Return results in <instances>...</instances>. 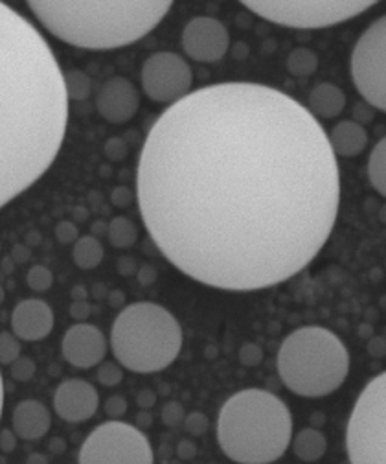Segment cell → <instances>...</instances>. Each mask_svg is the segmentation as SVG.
I'll return each instance as SVG.
<instances>
[{"instance_id": "f35d334b", "label": "cell", "mask_w": 386, "mask_h": 464, "mask_svg": "<svg viewBox=\"0 0 386 464\" xmlns=\"http://www.w3.org/2000/svg\"><path fill=\"white\" fill-rule=\"evenodd\" d=\"M136 404H138V407H142L144 411H148V409L155 407V404H157V395H155V390H151V389L140 390V392H138V397H136Z\"/></svg>"}, {"instance_id": "83f0119b", "label": "cell", "mask_w": 386, "mask_h": 464, "mask_svg": "<svg viewBox=\"0 0 386 464\" xmlns=\"http://www.w3.org/2000/svg\"><path fill=\"white\" fill-rule=\"evenodd\" d=\"M96 378L105 387H115L124 380V371L120 369L118 363L105 362V363L99 365V369L96 372Z\"/></svg>"}, {"instance_id": "603a6c76", "label": "cell", "mask_w": 386, "mask_h": 464, "mask_svg": "<svg viewBox=\"0 0 386 464\" xmlns=\"http://www.w3.org/2000/svg\"><path fill=\"white\" fill-rule=\"evenodd\" d=\"M317 68H319V57L309 48H304V47L295 48L287 57L289 74L296 78H307L317 73Z\"/></svg>"}, {"instance_id": "f1b7e54d", "label": "cell", "mask_w": 386, "mask_h": 464, "mask_svg": "<svg viewBox=\"0 0 386 464\" xmlns=\"http://www.w3.org/2000/svg\"><path fill=\"white\" fill-rule=\"evenodd\" d=\"M33 374H35V363L31 358H28V355H21L19 360H15L10 365V376L15 381H30Z\"/></svg>"}, {"instance_id": "ffe728a7", "label": "cell", "mask_w": 386, "mask_h": 464, "mask_svg": "<svg viewBox=\"0 0 386 464\" xmlns=\"http://www.w3.org/2000/svg\"><path fill=\"white\" fill-rule=\"evenodd\" d=\"M326 450V437L319 430H313V427H305V430H302L293 441V451L304 462H314L322 459Z\"/></svg>"}, {"instance_id": "816d5d0a", "label": "cell", "mask_w": 386, "mask_h": 464, "mask_svg": "<svg viewBox=\"0 0 386 464\" xmlns=\"http://www.w3.org/2000/svg\"><path fill=\"white\" fill-rule=\"evenodd\" d=\"M87 218H89V210L87 208H83V206H76L74 208V220L76 222L83 223V222H87Z\"/></svg>"}, {"instance_id": "7dc6e473", "label": "cell", "mask_w": 386, "mask_h": 464, "mask_svg": "<svg viewBox=\"0 0 386 464\" xmlns=\"http://www.w3.org/2000/svg\"><path fill=\"white\" fill-rule=\"evenodd\" d=\"M90 229H92V236H96V238H99V236H103V234L109 236V223H105L103 220L94 222Z\"/></svg>"}, {"instance_id": "5bb4252c", "label": "cell", "mask_w": 386, "mask_h": 464, "mask_svg": "<svg viewBox=\"0 0 386 464\" xmlns=\"http://www.w3.org/2000/svg\"><path fill=\"white\" fill-rule=\"evenodd\" d=\"M140 107L136 87L122 76L109 78L101 85L96 96L98 113L111 124L129 122Z\"/></svg>"}, {"instance_id": "1f68e13d", "label": "cell", "mask_w": 386, "mask_h": 464, "mask_svg": "<svg viewBox=\"0 0 386 464\" xmlns=\"http://www.w3.org/2000/svg\"><path fill=\"white\" fill-rule=\"evenodd\" d=\"M208 425H210L208 416L199 411H193V413L186 415V418H184V430H186V433H190L193 437L204 435L208 432Z\"/></svg>"}, {"instance_id": "6da1fadb", "label": "cell", "mask_w": 386, "mask_h": 464, "mask_svg": "<svg viewBox=\"0 0 386 464\" xmlns=\"http://www.w3.org/2000/svg\"><path fill=\"white\" fill-rule=\"evenodd\" d=\"M140 216L186 276L227 292L282 284L319 257L340 205L321 122L253 82L201 87L150 127L136 162Z\"/></svg>"}, {"instance_id": "f907efd6", "label": "cell", "mask_w": 386, "mask_h": 464, "mask_svg": "<svg viewBox=\"0 0 386 464\" xmlns=\"http://www.w3.org/2000/svg\"><path fill=\"white\" fill-rule=\"evenodd\" d=\"M26 464H48V459L43 453H31L26 459Z\"/></svg>"}, {"instance_id": "44dd1931", "label": "cell", "mask_w": 386, "mask_h": 464, "mask_svg": "<svg viewBox=\"0 0 386 464\" xmlns=\"http://www.w3.org/2000/svg\"><path fill=\"white\" fill-rule=\"evenodd\" d=\"M103 245L96 236H81L76 243H74V251H73V258L74 264L80 269H94L101 264L103 260Z\"/></svg>"}, {"instance_id": "7c38bea8", "label": "cell", "mask_w": 386, "mask_h": 464, "mask_svg": "<svg viewBox=\"0 0 386 464\" xmlns=\"http://www.w3.org/2000/svg\"><path fill=\"white\" fill-rule=\"evenodd\" d=\"M228 47V30L214 17H195L184 26L183 48L199 63H216L223 59Z\"/></svg>"}, {"instance_id": "4316f807", "label": "cell", "mask_w": 386, "mask_h": 464, "mask_svg": "<svg viewBox=\"0 0 386 464\" xmlns=\"http://www.w3.org/2000/svg\"><path fill=\"white\" fill-rule=\"evenodd\" d=\"M19 358H21L19 337L12 332L0 334V362H3V365H12Z\"/></svg>"}, {"instance_id": "cb8c5ba5", "label": "cell", "mask_w": 386, "mask_h": 464, "mask_svg": "<svg viewBox=\"0 0 386 464\" xmlns=\"http://www.w3.org/2000/svg\"><path fill=\"white\" fill-rule=\"evenodd\" d=\"M136 225L124 216H116L109 223V241L116 249H131L136 243Z\"/></svg>"}, {"instance_id": "4dcf8cb0", "label": "cell", "mask_w": 386, "mask_h": 464, "mask_svg": "<svg viewBox=\"0 0 386 464\" xmlns=\"http://www.w3.org/2000/svg\"><path fill=\"white\" fill-rule=\"evenodd\" d=\"M160 416H162L164 425H167V427H177V425L184 424V418H186L184 407L179 402H167L162 407Z\"/></svg>"}, {"instance_id": "2e32d148", "label": "cell", "mask_w": 386, "mask_h": 464, "mask_svg": "<svg viewBox=\"0 0 386 464\" xmlns=\"http://www.w3.org/2000/svg\"><path fill=\"white\" fill-rule=\"evenodd\" d=\"M54 330V311L39 299L19 302L12 313V332L21 341H41Z\"/></svg>"}, {"instance_id": "d6a6232c", "label": "cell", "mask_w": 386, "mask_h": 464, "mask_svg": "<svg viewBox=\"0 0 386 464\" xmlns=\"http://www.w3.org/2000/svg\"><path fill=\"white\" fill-rule=\"evenodd\" d=\"M127 400L124 398V397H120V395H113V397H109L107 400H105V406H103V411H105V415H107L109 418H113V420H116V418H120V416H124L125 413H127Z\"/></svg>"}, {"instance_id": "f546056e", "label": "cell", "mask_w": 386, "mask_h": 464, "mask_svg": "<svg viewBox=\"0 0 386 464\" xmlns=\"http://www.w3.org/2000/svg\"><path fill=\"white\" fill-rule=\"evenodd\" d=\"M103 150H105V155H107V159L113 161V162H122L129 155L127 142L124 138H120V136L109 138L107 142H105V148Z\"/></svg>"}, {"instance_id": "ee69618b", "label": "cell", "mask_w": 386, "mask_h": 464, "mask_svg": "<svg viewBox=\"0 0 386 464\" xmlns=\"http://www.w3.org/2000/svg\"><path fill=\"white\" fill-rule=\"evenodd\" d=\"M195 453H197V448H195V444L192 441H183L179 444V448H177V455L181 459H193Z\"/></svg>"}, {"instance_id": "4fadbf2b", "label": "cell", "mask_w": 386, "mask_h": 464, "mask_svg": "<svg viewBox=\"0 0 386 464\" xmlns=\"http://www.w3.org/2000/svg\"><path fill=\"white\" fill-rule=\"evenodd\" d=\"M61 350L64 360L73 367L90 369L103 362L105 354H107V339L99 328L78 323L66 330Z\"/></svg>"}, {"instance_id": "7a4b0ae2", "label": "cell", "mask_w": 386, "mask_h": 464, "mask_svg": "<svg viewBox=\"0 0 386 464\" xmlns=\"http://www.w3.org/2000/svg\"><path fill=\"white\" fill-rule=\"evenodd\" d=\"M64 73L50 45L0 4V205L28 190L56 161L68 122Z\"/></svg>"}, {"instance_id": "5b68a950", "label": "cell", "mask_w": 386, "mask_h": 464, "mask_svg": "<svg viewBox=\"0 0 386 464\" xmlns=\"http://www.w3.org/2000/svg\"><path fill=\"white\" fill-rule=\"evenodd\" d=\"M278 374L298 397L322 398L335 392L349 372V354L328 328L302 327L278 350Z\"/></svg>"}, {"instance_id": "8fae6325", "label": "cell", "mask_w": 386, "mask_h": 464, "mask_svg": "<svg viewBox=\"0 0 386 464\" xmlns=\"http://www.w3.org/2000/svg\"><path fill=\"white\" fill-rule=\"evenodd\" d=\"M193 85V73L186 59L173 52H157L144 61L142 89L157 103H177Z\"/></svg>"}, {"instance_id": "52a82bcc", "label": "cell", "mask_w": 386, "mask_h": 464, "mask_svg": "<svg viewBox=\"0 0 386 464\" xmlns=\"http://www.w3.org/2000/svg\"><path fill=\"white\" fill-rule=\"evenodd\" d=\"M346 448L352 464H386V371L357 398L347 422Z\"/></svg>"}, {"instance_id": "bcb514c9", "label": "cell", "mask_w": 386, "mask_h": 464, "mask_svg": "<svg viewBox=\"0 0 386 464\" xmlns=\"http://www.w3.org/2000/svg\"><path fill=\"white\" fill-rule=\"evenodd\" d=\"M138 422V430H148V427L153 424V416L150 411H140L136 416Z\"/></svg>"}, {"instance_id": "3957f363", "label": "cell", "mask_w": 386, "mask_h": 464, "mask_svg": "<svg viewBox=\"0 0 386 464\" xmlns=\"http://www.w3.org/2000/svg\"><path fill=\"white\" fill-rule=\"evenodd\" d=\"M33 15L54 38L85 50L133 45L169 13V0H30Z\"/></svg>"}, {"instance_id": "7bdbcfd3", "label": "cell", "mask_w": 386, "mask_h": 464, "mask_svg": "<svg viewBox=\"0 0 386 464\" xmlns=\"http://www.w3.org/2000/svg\"><path fill=\"white\" fill-rule=\"evenodd\" d=\"M107 301H109V306L115 308V310H124L125 308V293L120 292V290H111L107 293Z\"/></svg>"}, {"instance_id": "e575fe53", "label": "cell", "mask_w": 386, "mask_h": 464, "mask_svg": "<svg viewBox=\"0 0 386 464\" xmlns=\"http://www.w3.org/2000/svg\"><path fill=\"white\" fill-rule=\"evenodd\" d=\"M56 238L61 241V243H76L80 238H78V227L76 223L73 222H59L56 225Z\"/></svg>"}, {"instance_id": "f5cc1de1", "label": "cell", "mask_w": 386, "mask_h": 464, "mask_svg": "<svg viewBox=\"0 0 386 464\" xmlns=\"http://www.w3.org/2000/svg\"><path fill=\"white\" fill-rule=\"evenodd\" d=\"M13 266H15V262H13L10 257H8V258H4V262H3V269H4V273H12Z\"/></svg>"}, {"instance_id": "836d02e7", "label": "cell", "mask_w": 386, "mask_h": 464, "mask_svg": "<svg viewBox=\"0 0 386 464\" xmlns=\"http://www.w3.org/2000/svg\"><path fill=\"white\" fill-rule=\"evenodd\" d=\"M263 354H262V348L258 345H253V343H247L241 350H239V360L244 367H254L262 362Z\"/></svg>"}, {"instance_id": "277c9868", "label": "cell", "mask_w": 386, "mask_h": 464, "mask_svg": "<svg viewBox=\"0 0 386 464\" xmlns=\"http://www.w3.org/2000/svg\"><path fill=\"white\" fill-rule=\"evenodd\" d=\"M291 439V411L269 390H239L219 411L218 441L234 462L270 464L286 453Z\"/></svg>"}, {"instance_id": "484cf974", "label": "cell", "mask_w": 386, "mask_h": 464, "mask_svg": "<svg viewBox=\"0 0 386 464\" xmlns=\"http://www.w3.org/2000/svg\"><path fill=\"white\" fill-rule=\"evenodd\" d=\"M26 284H28L30 290L43 293V292H48L52 288L54 275L45 266H33V267H30V271L26 275Z\"/></svg>"}, {"instance_id": "d6986e66", "label": "cell", "mask_w": 386, "mask_h": 464, "mask_svg": "<svg viewBox=\"0 0 386 464\" xmlns=\"http://www.w3.org/2000/svg\"><path fill=\"white\" fill-rule=\"evenodd\" d=\"M346 107V94L333 83H319L309 94V111L319 118H335Z\"/></svg>"}, {"instance_id": "ba28073f", "label": "cell", "mask_w": 386, "mask_h": 464, "mask_svg": "<svg viewBox=\"0 0 386 464\" xmlns=\"http://www.w3.org/2000/svg\"><path fill=\"white\" fill-rule=\"evenodd\" d=\"M244 8L253 13L267 19L274 24L298 28V30H317L328 28L354 19L375 3L372 0H311V3H293V0H244Z\"/></svg>"}, {"instance_id": "30bf717a", "label": "cell", "mask_w": 386, "mask_h": 464, "mask_svg": "<svg viewBox=\"0 0 386 464\" xmlns=\"http://www.w3.org/2000/svg\"><path fill=\"white\" fill-rule=\"evenodd\" d=\"M349 68L365 101L386 113V15L363 31L354 47Z\"/></svg>"}, {"instance_id": "74e56055", "label": "cell", "mask_w": 386, "mask_h": 464, "mask_svg": "<svg viewBox=\"0 0 386 464\" xmlns=\"http://www.w3.org/2000/svg\"><path fill=\"white\" fill-rule=\"evenodd\" d=\"M30 257H31V251H30V247H28L26 243H15V245L12 247L10 258L15 262V266L26 264V262L30 260Z\"/></svg>"}, {"instance_id": "d4e9b609", "label": "cell", "mask_w": 386, "mask_h": 464, "mask_svg": "<svg viewBox=\"0 0 386 464\" xmlns=\"http://www.w3.org/2000/svg\"><path fill=\"white\" fill-rule=\"evenodd\" d=\"M64 85L70 100L83 101L92 92V80L80 68H70L64 73Z\"/></svg>"}, {"instance_id": "d590c367", "label": "cell", "mask_w": 386, "mask_h": 464, "mask_svg": "<svg viewBox=\"0 0 386 464\" xmlns=\"http://www.w3.org/2000/svg\"><path fill=\"white\" fill-rule=\"evenodd\" d=\"M136 199V192H133L131 188L127 187H116L111 194V203L116 206V208H127L133 205V201Z\"/></svg>"}, {"instance_id": "c3c4849f", "label": "cell", "mask_w": 386, "mask_h": 464, "mask_svg": "<svg viewBox=\"0 0 386 464\" xmlns=\"http://www.w3.org/2000/svg\"><path fill=\"white\" fill-rule=\"evenodd\" d=\"M70 297H73V302H76V301H87L89 292H87L85 285L80 284V285H74L73 292H70Z\"/></svg>"}, {"instance_id": "ab89813d", "label": "cell", "mask_w": 386, "mask_h": 464, "mask_svg": "<svg viewBox=\"0 0 386 464\" xmlns=\"http://www.w3.org/2000/svg\"><path fill=\"white\" fill-rule=\"evenodd\" d=\"M136 276H138V282L142 285H151L157 280V269L150 264H144V266L138 267Z\"/></svg>"}, {"instance_id": "7402d4cb", "label": "cell", "mask_w": 386, "mask_h": 464, "mask_svg": "<svg viewBox=\"0 0 386 464\" xmlns=\"http://www.w3.org/2000/svg\"><path fill=\"white\" fill-rule=\"evenodd\" d=\"M368 177L372 187L386 197V136L377 142L370 153Z\"/></svg>"}, {"instance_id": "9a60e30c", "label": "cell", "mask_w": 386, "mask_h": 464, "mask_svg": "<svg viewBox=\"0 0 386 464\" xmlns=\"http://www.w3.org/2000/svg\"><path fill=\"white\" fill-rule=\"evenodd\" d=\"M54 407L66 422H87L99 407L98 390L85 380H66L56 390Z\"/></svg>"}, {"instance_id": "b9f144b4", "label": "cell", "mask_w": 386, "mask_h": 464, "mask_svg": "<svg viewBox=\"0 0 386 464\" xmlns=\"http://www.w3.org/2000/svg\"><path fill=\"white\" fill-rule=\"evenodd\" d=\"M118 273H120L122 276H131V275L138 273V266H136L134 258H133V257H124V258H120V260H118Z\"/></svg>"}, {"instance_id": "e0dca14e", "label": "cell", "mask_w": 386, "mask_h": 464, "mask_svg": "<svg viewBox=\"0 0 386 464\" xmlns=\"http://www.w3.org/2000/svg\"><path fill=\"white\" fill-rule=\"evenodd\" d=\"M13 432L22 441H39L43 439L52 425L50 411L45 404L38 400H24L17 404L12 415Z\"/></svg>"}, {"instance_id": "8d00e7d4", "label": "cell", "mask_w": 386, "mask_h": 464, "mask_svg": "<svg viewBox=\"0 0 386 464\" xmlns=\"http://www.w3.org/2000/svg\"><path fill=\"white\" fill-rule=\"evenodd\" d=\"M90 311H92V308H90V304L87 301H76V302L70 304V310H68L70 317L80 320V323H83L85 319L90 317Z\"/></svg>"}, {"instance_id": "681fc988", "label": "cell", "mask_w": 386, "mask_h": 464, "mask_svg": "<svg viewBox=\"0 0 386 464\" xmlns=\"http://www.w3.org/2000/svg\"><path fill=\"white\" fill-rule=\"evenodd\" d=\"M41 240H43V236H41L39 231H30V232L24 236V243H26L28 247H38V245L41 243Z\"/></svg>"}, {"instance_id": "8992f818", "label": "cell", "mask_w": 386, "mask_h": 464, "mask_svg": "<svg viewBox=\"0 0 386 464\" xmlns=\"http://www.w3.org/2000/svg\"><path fill=\"white\" fill-rule=\"evenodd\" d=\"M181 346L179 320L160 304H129L113 323V354L116 362L131 372L148 374L167 369L177 360Z\"/></svg>"}, {"instance_id": "f6af8a7d", "label": "cell", "mask_w": 386, "mask_h": 464, "mask_svg": "<svg viewBox=\"0 0 386 464\" xmlns=\"http://www.w3.org/2000/svg\"><path fill=\"white\" fill-rule=\"evenodd\" d=\"M47 446L52 455H63L66 451V442L61 437H52Z\"/></svg>"}, {"instance_id": "ac0fdd59", "label": "cell", "mask_w": 386, "mask_h": 464, "mask_svg": "<svg viewBox=\"0 0 386 464\" xmlns=\"http://www.w3.org/2000/svg\"><path fill=\"white\" fill-rule=\"evenodd\" d=\"M330 144L337 157H357L368 144V133L361 122L342 120L331 129Z\"/></svg>"}, {"instance_id": "9c48e42d", "label": "cell", "mask_w": 386, "mask_h": 464, "mask_svg": "<svg viewBox=\"0 0 386 464\" xmlns=\"http://www.w3.org/2000/svg\"><path fill=\"white\" fill-rule=\"evenodd\" d=\"M80 464H153V450L148 437L138 427L111 420L98 425L85 439Z\"/></svg>"}, {"instance_id": "60d3db41", "label": "cell", "mask_w": 386, "mask_h": 464, "mask_svg": "<svg viewBox=\"0 0 386 464\" xmlns=\"http://www.w3.org/2000/svg\"><path fill=\"white\" fill-rule=\"evenodd\" d=\"M15 446H17V433L10 430H3V433H0V448H3V451L12 453Z\"/></svg>"}]
</instances>
